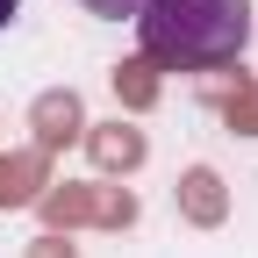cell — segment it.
Instances as JSON below:
<instances>
[{
    "instance_id": "2",
    "label": "cell",
    "mask_w": 258,
    "mask_h": 258,
    "mask_svg": "<svg viewBox=\"0 0 258 258\" xmlns=\"http://www.w3.org/2000/svg\"><path fill=\"white\" fill-rule=\"evenodd\" d=\"M79 8H86V15H101V22H122V15L137 22V8H144V0H79Z\"/></svg>"
},
{
    "instance_id": "3",
    "label": "cell",
    "mask_w": 258,
    "mask_h": 258,
    "mask_svg": "<svg viewBox=\"0 0 258 258\" xmlns=\"http://www.w3.org/2000/svg\"><path fill=\"white\" fill-rule=\"evenodd\" d=\"M15 8H22V0H0V29H8V22H15Z\"/></svg>"
},
{
    "instance_id": "1",
    "label": "cell",
    "mask_w": 258,
    "mask_h": 258,
    "mask_svg": "<svg viewBox=\"0 0 258 258\" xmlns=\"http://www.w3.org/2000/svg\"><path fill=\"white\" fill-rule=\"evenodd\" d=\"M137 43L165 72H215L251 43V0H144Z\"/></svg>"
}]
</instances>
